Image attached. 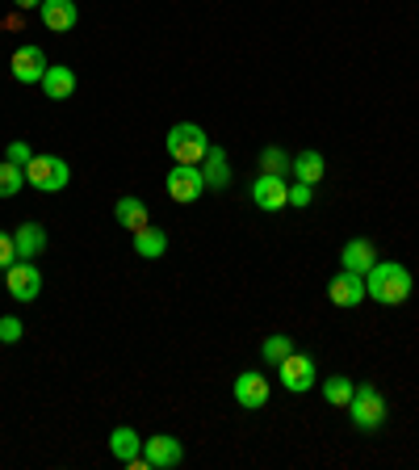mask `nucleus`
<instances>
[{
	"mask_svg": "<svg viewBox=\"0 0 419 470\" xmlns=\"http://www.w3.org/2000/svg\"><path fill=\"white\" fill-rule=\"evenodd\" d=\"M197 169H202V177H205V189H227V185H231L227 152H223V147L210 143V152H205V160L197 164Z\"/></svg>",
	"mask_w": 419,
	"mask_h": 470,
	"instance_id": "nucleus-16",
	"label": "nucleus"
},
{
	"mask_svg": "<svg viewBox=\"0 0 419 470\" xmlns=\"http://www.w3.org/2000/svg\"><path fill=\"white\" fill-rule=\"evenodd\" d=\"M269 395H273V386H269V378L264 374H256V370H248V374L235 378V403H240V408L256 411V408L269 403Z\"/></svg>",
	"mask_w": 419,
	"mask_h": 470,
	"instance_id": "nucleus-12",
	"label": "nucleus"
},
{
	"mask_svg": "<svg viewBox=\"0 0 419 470\" xmlns=\"http://www.w3.org/2000/svg\"><path fill=\"white\" fill-rule=\"evenodd\" d=\"M22 185H25V169L9 164V160H0V198H17Z\"/></svg>",
	"mask_w": 419,
	"mask_h": 470,
	"instance_id": "nucleus-24",
	"label": "nucleus"
},
{
	"mask_svg": "<svg viewBox=\"0 0 419 470\" xmlns=\"http://www.w3.org/2000/svg\"><path fill=\"white\" fill-rule=\"evenodd\" d=\"M327 299H332L335 307H360V302L369 299V290H365V278H360V273L340 269V273L327 281Z\"/></svg>",
	"mask_w": 419,
	"mask_h": 470,
	"instance_id": "nucleus-10",
	"label": "nucleus"
},
{
	"mask_svg": "<svg viewBox=\"0 0 419 470\" xmlns=\"http://www.w3.org/2000/svg\"><path fill=\"white\" fill-rule=\"evenodd\" d=\"M352 391H357V382L344 374H332L323 378V399L332 403V408H348V399H352Z\"/></svg>",
	"mask_w": 419,
	"mask_h": 470,
	"instance_id": "nucleus-22",
	"label": "nucleus"
},
{
	"mask_svg": "<svg viewBox=\"0 0 419 470\" xmlns=\"http://www.w3.org/2000/svg\"><path fill=\"white\" fill-rule=\"evenodd\" d=\"M311 202H314V185H306V181L289 185V206H311Z\"/></svg>",
	"mask_w": 419,
	"mask_h": 470,
	"instance_id": "nucleus-28",
	"label": "nucleus"
},
{
	"mask_svg": "<svg viewBox=\"0 0 419 470\" xmlns=\"http://www.w3.org/2000/svg\"><path fill=\"white\" fill-rule=\"evenodd\" d=\"M13 261H22V256H17V244H13L9 231H0V269H9Z\"/></svg>",
	"mask_w": 419,
	"mask_h": 470,
	"instance_id": "nucleus-29",
	"label": "nucleus"
},
{
	"mask_svg": "<svg viewBox=\"0 0 419 470\" xmlns=\"http://www.w3.org/2000/svg\"><path fill=\"white\" fill-rule=\"evenodd\" d=\"M42 93H47L50 101H68V97L76 93V72L72 68H47V76H42Z\"/></svg>",
	"mask_w": 419,
	"mask_h": 470,
	"instance_id": "nucleus-19",
	"label": "nucleus"
},
{
	"mask_svg": "<svg viewBox=\"0 0 419 470\" xmlns=\"http://www.w3.org/2000/svg\"><path fill=\"white\" fill-rule=\"evenodd\" d=\"M13 80L17 85H42V76H47V55H42V47L38 42H25V47L13 51Z\"/></svg>",
	"mask_w": 419,
	"mask_h": 470,
	"instance_id": "nucleus-8",
	"label": "nucleus"
},
{
	"mask_svg": "<svg viewBox=\"0 0 419 470\" xmlns=\"http://www.w3.org/2000/svg\"><path fill=\"white\" fill-rule=\"evenodd\" d=\"M5 286H9V294L17 302H34L38 294H42V269H38L34 261H13V265L5 269Z\"/></svg>",
	"mask_w": 419,
	"mask_h": 470,
	"instance_id": "nucleus-7",
	"label": "nucleus"
},
{
	"mask_svg": "<svg viewBox=\"0 0 419 470\" xmlns=\"http://www.w3.org/2000/svg\"><path fill=\"white\" fill-rule=\"evenodd\" d=\"M348 416H352V424H357L360 433H378L386 424V399L378 386H357L352 391V399H348Z\"/></svg>",
	"mask_w": 419,
	"mask_h": 470,
	"instance_id": "nucleus-3",
	"label": "nucleus"
},
{
	"mask_svg": "<svg viewBox=\"0 0 419 470\" xmlns=\"http://www.w3.org/2000/svg\"><path fill=\"white\" fill-rule=\"evenodd\" d=\"M76 22H80L76 0H42V25L50 34H68V30H76Z\"/></svg>",
	"mask_w": 419,
	"mask_h": 470,
	"instance_id": "nucleus-13",
	"label": "nucleus"
},
{
	"mask_svg": "<svg viewBox=\"0 0 419 470\" xmlns=\"http://www.w3.org/2000/svg\"><path fill=\"white\" fill-rule=\"evenodd\" d=\"M13 244H17V256H22V261H34V256L47 248V231L38 227V223H22V227L13 231Z\"/></svg>",
	"mask_w": 419,
	"mask_h": 470,
	"instance_id": "nucleus-18",
	"label": "nucleus"
},
{
	"mask_svg": "<svg viewBox=\"0 0 419 470\" xmlns=\"http://www.w3.org/2000/svg\"><path fill=\"white\" fill-rule=\"evenodd\" d=\"M164 189H168V198H172V202L189 206V202H197V198L205 193V177H202V169H197V164H177V169L168 172Z\"/></svg>",
	"mask_w": 419,
	"mask_h": 470,
	"instance_id": "nucleus-6",
	"label": "nucleus"
},
{
	"mask_svg": "<svg viewBox=\"0 0 419 470\" xmlns=\"http://www.w3.org/2000/svg\"><path fill=\"white\" fill-rule=\"evenodd\" d=\"M289 164H294V160H289L281 147H264V152H260V169H264V172H277V177H286Z\"/></svg>",
	"mask_w": 419,
	"mask_h": 470,
	"instance_id": "nucleus-25",
	"label": "nucleus"
},
{
	"mask_svg": "<svg viewBox=\"0 0 419 470\" xmlns=\"http://www.w3.org/2000/svg\"><path fill=\"white\" fill-rule=\"evenodd\" d=\"M22 332H25V324L17 319V315H5V319H0V345H17Z\"/></svg>",
	"mask_w": 419,
	"mask_h": 470,
	"instance_id": "nucleus-26",
	"label": "nucleus"
},
{
	"mask_svg": "<svg viewBox=\"0 0 419 470\" xmlns=\"http://www.w3.org/2000/svg\"><path fill=\"white\" fill-rule=\"evenodd\" d=\"M289 172H294V181H306V185H319L327 172V160L323 152H302V156H294V164H289Z\"/></svg>",
	"mask_w": 419,
	"mask_h": 470,
	"instance_id": "nucleus-17",
	"label": "nucleus"
},
{
	"mask_svg": "<svg viewBox=\"0 0 419 470\" xmlns=\"http://www.w3.org/2000/svg\"><path fill=\"white\" fill-rule=\"evenodd\" d=\"M411 269L398 265V261H378V265L365 273V290H369V299H378L382 307H403L411 299Z\"/></svg>",
	"mask_w": 419,
	"mask_h": 470,
	"instance_id": "nucleus-1",
	"label": "nucleus"
},
{
	"mask_svg": "<svg viewBox=\"0 0 419 470\" xmlns=\"http://www.w3.org/2000/svg\"><path fill=\"white\" fill-rule=\"evenodd\" d=\"M378 265V253H373V244L365 240V235H357V240L344 244V253H340V269H348V273H369V269Z\"/></svg>",
	"mask_w": 419,
	"mask_h": 470,
	"instance_id": "nucleus-14",
	"label": "nucleus"
},
{
	"mask_svg": "<svg viewBox=\"0 0 419 470\" xmlns=\"http://www.w3.org/2000/svg\"><path fill=\"white\" fill-rule=\"evenodd\" d=\"M109 454L131 466L134 458H143V437L134 433L131 424H122V429H114V433H109Z\"/></svg>",
	"mask_w": 419,
	"mask_h": 470,
	"instance_id": "nucleus-15",
	"label": "nucleus"
},
{
	"mask_svg": "<svg viewBox=\"0 0 419 470\" xmlns=\"http://www.w3.org/2000/svg\"><path fill=\"white\" fill-rule=\"evenodd\" d=\"M134 253L147 256V261H156V256L168 253V235L159 227H151V223H147L143 231H134Z\"/></svg>",
	"mask_w": 419,
	"mask_h": 470,
	"instance_id": "nucleus-21",
	"label": "nucleus"
},
{
	"mask_svg": "<svg viewBox=\"0 0 419 470\" xmlns=\"http://www.w3.org/2000/svg\"><path fill=\"white\" fill-rule=\"evenodd\" d=\"M251 202L260 206L264 215H277V210H286V206H289V185H286V177H277V172H260V177L251 181Z\"/></svg>",
	"mask_w": 419,
	"mask_h": 470,
	"instance_id": "nucleus-9",
	"label": "nucleus"
},
{
	"mask_svg": "<svg viewBox=\"0 0 419 470\" xmlns=\"http://www.w3.org/2000/svg\"><path fill=\"white\" fill-rule=\"evenodd\" d=\"M9 164H17V169H25V164H30V160H34V152H30V143H25V139H17V143H9Z\"/></svg>",
	"mask_w": 419,
	"mask_h": 470,
	"instance_id": "nucleus-27",
	"label": "nucleus"
},
{
	"mask_svg": "<svg viewBox=\"0 0 419 470\" xmlns=\"http://www.w3.org/2000/svg\"><path fill=\"white\" fill-rule=\"evenodd\" d=\"M289 353H294V340L281 336V332H277V336H269V340L260 345V357H264L269 365H281V362L289 357Z\"/></svg>",
	"mask_w": 419,
	"mask_h": 470,
	"instance_id": "nucleus-23",
	"label": "nucleus"
},
{
	"mask_svg": "<svg viewBox=\"0 0 419 470\" xmlns=\"http://www.w3.org/2000/svg\"><path fill=\"white\" fill-rule=\"evenodd\" d=\"M314 378H319V370H314L311 353H289L286 362L277 365V382L286 386L289 395H306L314 386Z\"/></svg>",
	"mask_w": 419,
	"mask_h": 470,
	"instance_id": "nucleus-5",
	"label": "nucleus"
},
{
	"mask_svg": "<svg viewBox=\"0 0 419 470\" xmlns=\"http://www.w3.org/2000/svg\"><path fill=\"white\" fill-rule=\"evenodd\" d=\"M143 458L151 470H168V466H177L180 458H185V446H180L177 437H168V433H156V437H147L143 441Z\"/></svg>",
	"mask_w": 419,
	"mask_h": 470,
	"instance_id": "nucleus-11",
	"label": "nucleus"
},
{
	"mask_svg": "<svg viewBox=\"0 0 419 470\" xmlns=\"http://www.w3.org/2000/svg\"><path fill=\"white\" fill-rule=\"evenodd\" d=\"M205 152H210V134L197 122H177L168 131V156H172V164H202Z\"/></svg>",
	"mask_w": 419,
	"mask_h": 470,
	"instance_id": "nucleus-2",
	"label": "nucleus"
},
{
	"mask_svg": "<svg viewBox=\"0 0 419 470\" xmlns=\"http://www.w3.org/2000/svg\"><path fill=\"white\" fill-rule=\"evenodd\" d=\"M114 218H118L126 231H143L147 223H151V218H147V202H139V198H118Z\"/></svg>",
	"mask_w": 419,
	"mask_h": 470,
	"instance_id": "nucleus-20",
	"label": "nucleus"
},
{
	"mask_svg": "<svg viewBox=\"0 0 419 470\" xmlns=\"http://www.w3.org/2000/svg\"><path fill=\"white\" fill-rule=\"evenodd\" d=\"M68 181H72V169L59 156H34L25 164V185H34L38 193H59L68 189Z\"/></svg>",
	"mask_w": 419,
	"mask_h": 470,
	"instance_id": "nucleus-4",
	"label": "nucleus"
},
{
	"mask_svg": "<svg viewBox=\"0 0 419 470\" xmlns=\"http://www.w3.org/2000/svg\"><path fill=\"white\" fill-rule=\"evenodd\" d=\"M17 9H42V0H13Z\"/></svg>",
	"mask_w": 419,
	"mask_h": 470,
	"instance_id": "nucleus-30",
	"label": "nucleus"
}]
</instances>
